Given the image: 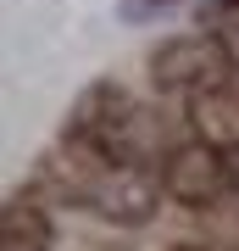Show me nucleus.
<instances>
[{"label": "nucleus", "instance_id": "1", "mask_svg": "<svg viewBox=\"0 0 239 251\" xmlns=\"http://www.w3.org/2000/svg\"><path fill=\"white\" fill-rule=\"evenodd\" d=\"M44 173L56 179L62 196H72L78 206L100 218H117V224H151V212L161 206V179L145 162H117V156H100L89 151V145L67 140L62 134V151H50L44 162Z\"/></svg>", "mask_w": 239, "mask_h": 251}, {"label": "nucleus", "instance_id": "2", "mask_svg": "<svg viewBox=\"0 0 239 251\" xmlns=\"http://www.w3.org/2000/svg\"><path fill=\"white\" fill-rule=\"evenodd\" d=\"M67 140L89 145L100 156H117V162H145L151 156V123H145L139 100H133L123 84L100 78L72 100L67 112Z\"/></svg>", "mask_w": 239, "mask_h": 251}, {"label": "nucleus", "instance_id": "3", "mask_svg": "<svg viewBox=\"0 0 239 251\" xmlns=\"http://www.w3.org/2000/svg\"><path fill=\"white\" fill-rule=\"evenodd\" d=\"M234 151H222V145L212 140H184V145H173L167 162H161V190H167V201L178 206H189V212H206V206H217L222 196L234 190Z\"/></svg>", "mask_w": 239, "mask_h": 251}, {"label": "nucleus", "instance_id": "4", "mask_svg": "<svg viewBox=\"0 0 239 251\" xmlns=\"http://www.w3.org/2000/svg\"><path fill=\"white\" fill-rule=\"evenodd\" d=\"M151 78L156 90H184V95L222 90L234 84V50L217 34H178L151 56Z\"/></svg>", "mask_w": 239, "mask_h": 251}, {"label": "nucleus", "instance_id": "5", "mask_svg": "<svg viewBox=\"0 0 239 251\" xmlns=\"http://www.w3.org/2000/svg\"><path fill=\"white\" fill-rule=\"evenodd\" d=\"M50 240H56L50 212L34 196H11L0 206V251H50Z\"/></svg>", "mask_w": 239, "mask_h": 251}, {"label": "nucleus", "instance_id": "6", "mask_svg": "<svg viewBox=\"0 0 239 251\" xmlns=\"http://www.w3.org/2000/svg\"><path fill=\"white\" fill-rule=\"evenodd\" d=\"M167 6H178V0H123L117 17L123 23H145V17H156V11H167Z\"/></svg>", "mask_w": 239, "mask_h": 251}, {"label": "nucleus", "instance_id": "7", "mask_svg": "<svg viewBox=\"0 0 239 251\" xmlns=\"http://www.w3.org/2000/svg\"><path fill=\"white\" fill-rule=\"evenodd\" d=\"M173 251H206V246H173Z\"/></svg>", "mask_w": 239, "mask_h": 251}, {"label": "nucleus", "instance_id": "8", "mask_svg": "<svg viewBox=\"0 0 239 251\" xmlns=\"http://www.w3.org/2000/svg\"><path fill=\"white\" fill-rule=\"evenodd\" d=\"M217 6H239V0H217Z\"/></svg>", "mask_w": 239, "mask_h": 251}]
</instances>
